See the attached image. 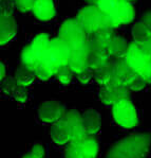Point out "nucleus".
Returning <instances> with one entry per match:
<instances>
[{
    "instance_id": "nucleus-8",
    "label": "nucleus",
    "mask_w": 151,
    "mask_h": 158,
    "mask_svg": "<svg viewBox=\"0 0 151 158\" xmlns=\"http://www.w3.org/2000/svg\"><path fill=\"white\" fill-rule=\"evenodd\" d=\"M129 90L125 85L110 83L106 86H101L99 90V100L106 105H114L116 102L129 98Z\"/></svg>"
},
{
    "instance_id": "nucleus-10",
    "label": "nucleus",
    "mask_w": 151,
    "mask_h": 158,
    "mask_svg": "<svg viewBox=\"0 0 151 158\" xmlns=\"http://www.w3.org/2000/svg\"><path fill=\"white\" fill-rule=\"evenodd\" d=\"M38 117L42 122L55 123L64 118L65 106L57 101H46L38 108Z\"/></svg>"
},
{
    "instance_id": "nucleus-15",
    "label": "nucleus",
    "mask_w": 151,
    "mask_h": 158,
    "mask_svg": "<svg viewBox=\"0 0 151 158\" xmlns=\"http://www.w3.org/2000/svg\"><path fill=\"white\" fill-rule=\"evenodd\" d=\"M50 135L53 141L56 144L59 145L66 144V143L70 142V140H71V137H70V127L64 119H60L59 121L53 123L50 131Z\"/></svg>"
},
{
    "instance_id": "nucleus-2",
    "label": "nucleus",
    "mask_w": 151,
    "mask_h": 158,
    "mask_svg": "<svg viewBox=\"0 0 151 158\" xmlns=\"http://www.w3.org/2000/svg\"><path fill=\"white\" fill-rule=\"evenodd\" d=\"M75 18L89 35L103 28H109L113 30L116 29L111 17L101 11L96 4H91L82 8L77 13Z\"/></svg>"
},
{
    "instance_id": "nucleus-20",
    "label": "nucleus",
    "mask_w": 151,
    "mask_h": 158,
    "mask_svg": "<svg viewBox=\"0 0 151 158\" xmlns=\"http://www.w3.org/2000/svg\"><path fill=\"white\" fill-rule=\"evenodd\" d=\"M50 42H51V40L49 38L48 34L41 33V34H38L33 40V42L31 43V45H30L31 49H32L34 54L39 58V60H41L42 55L45 54V52L47 51L49 45H50Z\"/></svg>"
},
{
    "instance_id": "nucleus-31",
    "label": "nucleus",
    "mask_w": 151,
    "mask_h": 158,
    "mask_svg": "<svg viewBox=\"0 0 151 158\" xmlns=\"http://www.w3.org/2000/svg\"><path fill=\"white\" fill-rule=\"evenodd\" d=\"M28 96H29V92L26 87L21 86V85H18L15 90H14V92L12 94V97L17 102H19V103H24V102L28 100Z\"/></svg>"
},
{
    "instance_id": "nucleus-9",
    "label": "nucleus",
    "mask_w": 151,
    "mask_h": 158,
    "mask_svg": "<svg viewBox=\"0 0 151 158\" xmlns=\"http://www.w3.org/2000/svg\"><path fill=\"white\" fill-rule=\"evenodd\" d=\"M112 68H113V77L111 83L125 85L128 87L137 77L136 71L129 66L125 58H116V60H112Z\"/></svg>"
},
{
    "instance_id": "nucleus-3",
    "label": "nucleus",
    "mask_w": 151,
    "mask_h": 158,
    "mask_svg": "<svg viewBox=\"0 0 151 158\" xmlns=\"http://www.w3.org/2000/svg\"><path fill=\"white\" fill-rule=\"evenodd\" d=\"M71 52L72 48L64 40L56 37L51 40L50 45L41 57L40 62L50 67L54 74H56L60 67L69 64Z\"/></svg>"
},
{
    "instance_id": "nucleus-6",
    "label": "nucleus",
    "mask_w": 151,
    "mask_h": 158,
    "mask_svg": "<svg viewBox=\"0 0 151 158\" xmlns=\"http://www.w3.org/2000/svg\"><path fill=\"white\" fill-rule=\"evenodd\" d=\"M62 119L70 127V137H71L70 142L74 144H81L89 136L82 122V115H80L75 109H71L65 114Z\"/></svg>"
},
{
    "instance_id": "nucleus-29",
    "label": "nucleus",
    "mask_w": 151,
    "mask_h": 158,
    "mask_svg": "<svg viewBox=\"0 0 151 158\" xmlns=\"http://www.w3.org/2000/svg\"><path fill=\"white\" fill-rule=\"evenodd\" d=\"M1 82V90L3 94H8V96H12L16 87L18 86V83H17L15 77H8V79L2 80Z\"/></svg>"
},
{
    "instance_id": "nucleus-30",
    "label": "nucleus",
    "mask_w": 151,
    "mask_h": 158,
    "mask_svg": "<svg viewBox=\"0 0 151 158\" xmlns=\"http://www.w3.org/2000/svg\"><path fill=\"white\" fill-rule=\"evenodd\" d=\"M66 158H85L80 144H74L70 142V145L66 150Z\"/></svg>"
},
{
    "instance_id": "nucleus-19",
    "label": "nucleus",
    "mask_w": 151,
    "mask_h": 158,
    "mask_svg": "<svg viewBox=\"0 0 151 158\" xmlns=\"http://www.w3.org/2000/svg\"><path fill=\"white\" fill-rule=\"evenodd\" d=\"M129 45L130 44H128L125 38L114 35L110 40V43H109L107 49H108L110 56L114 58H125L128 52Z\"/></svg>"
},
{
    "instance_id": "nucleus-39",
    "label": "nucleus",
    "mask_w": 151,
    "mask_h": 158,
    "mask_svg": "<svg viewBox=\"0 0 151 158\" xmlns=\"http://www.w3.org/2000/svg\"><path fill=\"white\" fill-rule=\"evenodd\" d=\"M22 158H37V157H35V156H33L31 153H29V154H26V155H24V156Z\"/></svg>"
},
{
    "instance_id": "nucleus-7",
    "label": "nucleus",
    "mask_w": 151,
    "mask_h": 158,
    "mask_svg": "<svg viewBox=\"0 0 151 158\" xmlns=\"http://www.w3.org/2000/svg\"><path fill=\"white\" fill-rule=\"evenodd\" d=\"M86 46L88 51V68L95 71L99 67L110 62L111 56L107 47L93 43L89 40H88Z\"/></svg>"
},
{
    "instance_id": "nucleus-13",
    "label": "nucleus",
    "mask_w": 151,
    "mask_h": 158,
    "mask_svg": "<svg viewBox=\"0 0 151 158\" xmlns=\"http://www.w3.org/2000/svg\"><path fill=\"white\" fill-rule=\"evenodd\" d=\"M132 36L134 43L144 45L151 40V13L147 14L143 20L138 21L132 29Z\"/></svg>"
},
{
    "instance_id": "nucleus-11",
    "label": "nucleus",
    "mask_w": 151,
    "mask_h": 158,
    "mask_svg": "<svg viewBox=\"0 0 151 158\" xmlns=\"http://www.w3.org/2000/svg\"><path fill=\"white\" fill-rule=\"evenodd\" d=\"M125 60L134 71L140 70L148 62H150L147 54H146L143 49L142 45H138V44L134 42L129 45L128 52L125 56Z\"/></svg>"
},
{
    "instance_id": "nucleus-1",
    "label": "nucleus",
    "mask_w": 151,
    "mask_h": 158,
    "mask_svg": "<svg viewBox=\"0 0 151 158\" xmlns=\"http://www.w3.org/2000/svg\"><path fill=\"white\" fill-rule=\"evenodd\" d=\"M151 148V133L132 134L109 149L105 158H145Z\"/></svg>"
},
{
    "instance_id": "nucleus-36",
    "label": "nucleus",
    "mask_w": 151,
    "mask_h": 158,
    "mask_svg": "<svg viewBox=\"0 0 151 158\" xmlns=\"http://www.w3.org/2000/svg\"><path fill=\"white\" fill-rule=\"evenodd\" d=\"M31 154L37 158H45V149L41 143H35L31 151Z\"/></svg>"
},
{
    "instance_id": "nucleus-21",
    "label": "nucleus",
    "mask_w": 151,
    "mask_h": 158,
    "mask_svg": "<svg viewBox=\"0 0 151 158\" xmlns=\"http://www.w3.org/2000/svg\"><path fill=\"white\" fill-rule=\"evenodd\" d=\"M112 77H113L112 60L94 71V79H95L96 83L101 86H106V85L110 84L112 82Z\"/></svg>"
},
{
    "instance_id": "nucleus-40",
    "label": "nucleus",
    "mask_w": 151,
    "mask_h": 158,
    "mask_svg": "<svg viewBox=\"0 0 151 158\" xmlns=\"http://www.w3.org/2000/svg\"><path fill=\"white\" fill-rule=\"evenodd\" d=\"M88 2H89L90 4H96L97 3V1H98V0H87Z\"/></svg>"
},
{
    "instance_id": "nucleus-18",
    "label": "nucleus",
    "mask_w": 151,
    "mask_h": 158,
    "mask_svg": "<svg viewBox=\"0 0 151 158\" xmlns=\"http://www.w3.org/2000/svg\"><path fill=\"white\" fill-rule=\"evenodd\" d=\"M82 122L87 130L88 135H94L99 131L101 125V118L98 111L88 109L82 114Z\"/></svg>"
},
{
    "instance_id": "nucleus-25",
    "label": "nucleus",
    "mask_w": 151,
    "mask_h": 158,
    "mask_svg": "<svg viewBox=\"0 0 151 158\" xmlns=\"http://www.w3.org/2000/svg\"><path fill=\"white\" fill-rule=\"evenodd\" d=\"M80 147H81L85 158H96L98 154L99 145L95 138L87 137L85 141L80 144Z\"/></svg>"
},
{
    "instance_id": "nucleus-22",
    "label": "nucleus",
    "mask_w": 151,
    "mask_h": 158,
    "mask_svg": "<svg viewBox=\"0 0 151 158\" xmlns=\"http://www.w3.org/2000/svg\"><path fill=\"white\" fill-rule=\"evenodd\" d=\"M14 77L16 79L18 85L28 87L34 82L36 75H35V71H33V70L29 69V68H26V66L21 65V66L16 70V73Z\"/></svg>"
},
{
    "instance_id": "nucleus-17",
    "label": "nucleus",
    "mask_w": 151,
    "mask_h": 158,
    "mask_svg": "<svg viewBox=\"0 0 151 158\" xmlns=\"http://www.w3.org/2000/svg\"><path fill=\"white\" fill-rule=\"evenodd\" d=\"M134 17H135V10L133 8L132 3L131 2L121 1L116 15L114 17H111V19L113 20L115 28H117L121 25L130 23L131 21H133Z\"/></svg>"
},
{
    "instance_id": "nucleus-32",
    "label": "nucleus",
    "mask_w": 151,
    "mask_h": 158,
    "mask_svg": "<svg viewBox=\"0 0 151 158\" xmlns=\"http://www.w3.org/2000/svg\"><path fill=\"white\" fill-rule=\"evenodd\" d=\"M35 2L36 0H16V6L19 11L26 13V12L32 11Z\"/></svg>"
},
{
    "instance_id": "nucleus-23",
    "label": "nucleus",
    "mask_w": 151,
    "mask_h": 158,
    "mask_svg": "<svg viewBox=\"0 0 151 158\" xmlns=\"http://www.w3.org/2000/svg\"><path fill=\"white\" fill-rule=\"evenodd\" d=\"M113 36V29L103 28L101 30L96 31V32L90 34L89 40L98 44V45L105 46V47H108L109 43H110Z\"/></svg>"
},
{
    "instance_id": "nucleus-28",
    "label": "nucleus",
    "mask_w": 151,
    "mask_h": 158,
    "mask_svg": "<svg viewBox=\"0 0 151 158\" xmlns=\"http://www.w3.org/2000/svg\"><path fill=\"white\" fill-rule=\"evenodd\" d=\"M35 75H36V77H38L41 81H48L51 77H53V75H55V74L50 67L40 62V64L38 65L37 68L35 69Z\"/></svg>"
},
{
    "instance_id": "nucleus-24",
    "label": "nucleus",
    "mask_w": 151,
    "mask_h": 158,
    "mask_svg": "<svg viewBox=\"0 0 151 158\" xmlns=\"http://www.w3.org/2000/svg\"><path fill=\"white\" fill-rule=\"evenodd\" d=\"M21 63H22L23 66L35 71L37 66L40 64V60L34 54L30 46H28L21 52Z\"/></svg>"
},
{
    "instance_id": "nucleus-12",
    "label": "nucleus",
    "mask_w": 151,
    "mask_h": 158,
    "mask_svg": "<svg viewBox=\"0 0 151 158\" xmlns=\"http://www.w3.org/2000/svg\"><path fill=\"white\" fill-rule=\"evenodd\" d=\"M17 26L13 15L9 12L1 14V21H0V44L6 45L10 40H13L16 35Z\"/></svg>"
},
{
    "instance_id": "nucleus-34",
    "label": "nucleus",
    "mask_w": 151,
    "mask_h": 158,
    "mask_svg": "<svg viewBox=\"0 0 151 158\" xmlns=\"http://www.w3.org/2000/svg\"><path fill=\"white\" fill-rule=\"evenodd\" d=\"M147 84H148L147 82H146L145 80H143L142 77L137 74V77L133 80L132 83L128 86V88L130 89V90H132V91H141V90H143V89L145 88Z\"/></svg>"
},
{
    "instance_id": "nucleus-5",
    "label": "nucleus",
    "mask_w": 151,
    "mask_h": 158,
    "mask_svg": "<svg viewBox=\"0 0 151 158\" xmlns=\"http://www.w3.org/2000/svg\"><path fill=\"white\" fill-rule=\"evenodd\" d=\"M112 106H113L112 115L119 126L125 128H132L138 124L136 109L129 99H123Z\"/></svg>"
},
{
    "instance_id": "nucleus-27",
    "label": "nucleus",
    "mask_w": 151,
    "mask_h": 158,
    "mask_svg": "<svg viewBox=\"0 0 151 158\" xmlns=\"http://www.w3.org/2000/svg\"><path fill=\"white\" fill-rule=\"evenodd\" d=\"M73 73H74V72H73L71 68L69 67V65H66V66L60 67L59 70H58L57 73L55 75L60 83L64 84V85H68L72 81Z\"/></svg>"
},
{
    "instance_id": "nucleus-41",
    "label": "nucleus",
    "mask_w": 151,
    "mask_h": 158,
    "mask_svg": "<svg viewBox=\"0 0 151 158\" xmlns=\"http://www.w3.org/2000/svg\"><path fill=\"white\" fill-rule=\"evenodd\" d=\"M121 1H126V2H132L133 0H121Z\"/></svg>"
},
{
    "instance_id": "nucleus-14",
    "label": "nucleus",
    "mask_w": 151,
    "mask_h": 158,
    "mask_svg": "<svg viewBox=\"0 0 151 158\" xmlns=\"http://www.w3.org/2000/svg\"><path fill=\"white\" fill-rule=\"evenodd\" d=\"M87 45V44H86ZM69 67L74 73L78 74L88 68V51L87 46L72 49L71 56L69 60Z\"/></svg>"
},
{
    "instance_id": "nucleus-35",
    "label": "nucleus",
    "mask_w": 151,
    "mask_h": 158,
    "mask_svg": "<svg viewBox=\"0 0 151 158\" xmlns=\"http://www.w3.org/2000/svg\"><path fill=\"white\" fill-rule=\"evenodd\" d=\"M136 73L140 75L143 80H145L148 84L151 83V62H148L144 67L136 71Z\"/></svg>"
},
{
    "instance_id": "nucleus-26",
    "label": "nucleus",
    "mask_w": 151,
    "mask_h": 158,
    "mask_svg": "<svg viewBox=\"0 0 151 158\" xmlns=\"http://www.w3.org/2000/svg\"><path fill=\"white\" fill-rule=\"evenodd\" d=\"M121 0H98L96 6L109 17H114L121 6Z\"/></svg>"
},
{
    "instance_id": "nucleus-33",
    "label": "nucleus",
    "mask_w": 151,
    "mask_h": 158,
    "mask_svg": "<svg viewBox=\"0 0 151 158\" xmlns=\"http://www.w3.org/2000/svg\"><path fill=\"white\" fill-rule=\"evenodd\" d=\"M94 77V70L90 69V68H87L86 70H84L82 72L77 74V80L79 81V83L86 85L91 81Z\"/></svg>"
},
{
    "instance_id": "nucleus-16",
    "label": "nucleus",
    "mask_w": 151,
    "mask_h": 158,
    "mask_svg": "<svg viewBox=\"0 0 151 158\" xmlns=\"http://www.w3.org/2000/svg\"><path fill=\"white\" fill-rule=\"evenodd\" d=\"M32 11L36 18L42 21L51 20L56 14L53 0H36Z\"/></svg>"
},
{
    "instance_id": "nucleus-4",
    "label": "nucleus",
    "mask_w": 151,
    "mask_h": 158,
    "mask_svg": "<svg viewBox=\"0 0 151 158\" xmlns=\"http://www.w3.org/2000/svg\"><path fill=\"white\" fill-rule=\"evenodd\" d=\"M87 35L88 33L80 26L76 18L66 20L60 26L59 31H58V37L64 40L72 49L86 46L88 42Z\"/></svg>"
},
{
    "instance_id": "nucleus-37",
    "label": "nucleus",
    "mask_w": 151,
    "mask_h": 158,
    "mask_svg": "<svg viewBox=\"0 0 151 158\" xmlns=\"http://www.w3.org/2000/svg\"><path fill=\"white\" fill-rule=\"evenodd\" d=\"M144 51H145V53L147 54L148 58H149V60L151 62V40H148L147 43H145L144 45H142Z\"/></svg>"
},
{
    "instance_id": "nucleus-38",
    "label": "nucleus",
    "mask_w": 151,
    "mask_h": 158,
    "mask_svg": "<svg viewBox=\"0 0 151 158\" xmlns=\"http://www.w3.org/2000/svg\"><path fill=\"white\" fill-rule=\"evenodd\" d=\"M4 77H6V66H4L3 63H1L0 64V80H4Z\"/></svg>"
}]
</instances>
